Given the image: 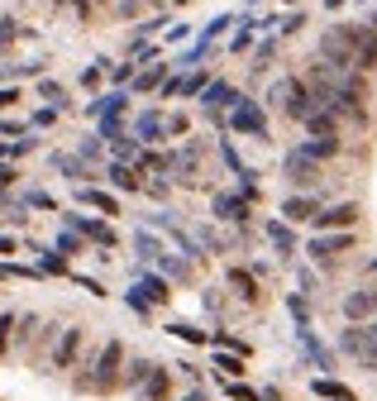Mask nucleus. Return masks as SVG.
Segmentation results:
<instances>
[{"label": "nucleus", "instance_id": "f257e3e1", "mask_svg": "<svg viewBox=\"0 0 377 401\" xmlns=\"http://www.w3.org/2000/svg\"><path fill=\"white\" fill-rule=\"evenodd\" d=\"M77 368H86L77 377L81 392H115L120 368H125V344H120V339H105V344H100V353H91L86 363H77Z\"/></svg>", "mask_w": 377, "mask_h": 401}, {"label": "nucleus", "instance_id": "f03ea898", "mask_svg": "<svg viewBox=\"0 0 377 401\" xmlns=\"http://www.w3.org/2000/svg\"><path fill=\"white\" fill-rule=\"evenodd\" d=\"M339 353H348L358 368H373L377 373V321L348 325L344 335H339Z\"/></svg>", "mask_w": 377, "mask_h": 401}, {"label": "nucleus", "instance_id": "7ed1b4c3", "mask_svg": "<svg viewBox=\"0 0 377 401\" xmlns=\"http://www.w3.org/2000/svg\"><path fill=\"white\" fill-rule=\"evenodd\" d=\"M267 100H272V105H277L286 120H306V115L315 110V100H311V91H306V81H301V77H282V81H272Z\"/></svg>", "mask_w": 377, "mask_h": 401}, {"label": "nucleus", "instance_id": "20e7f679", "mask_svg": "<svg viewBox=\"0 0 377 401\" xmlns=\"http://www.w3.org/2000/svg\"><path fill=\"white\" fill-rule=\"evenodd\" d=\"M229 129H239V134H249V139H267V115L258 110V100L239 96L234 105H229Z\"/></svg>", "mask_w": 377, "mask_h": 401}, {"label": "nucleus", "instance_id": "39448f33", "mask_svg": "<svg viewBox=\"0 0 377 401\" xmlns=\"http://www.w3.org/2000/svg\"><path fill=\"white\" fill-rule=\"evenodd\" d=\"M282 172H286V182H291V187H315V182H320V162L306 158L301 148H291V153L282 158Z\"/></svg>", "mask_w": 377, "mask_h": 401}, {"label": "nucleus", "instance_id": "423d86ee", "mask_svg": "<svg viewBox=\"0 0 377 401\" xmlns=\"http://www.w3.org/2000/svg\"><path fill=\"white\" fill-rule=\"evenodd\" d=\"M344 321L348 325H363V321H377V287H358L344 296Z\"/></svg>", "mask_w": 377, "mask_h": 401}, {"label": "nucleus", "instance_id": "0eeeda50", "mask_svg": "<svg viewBox=\"0 0 377 401\" xmlns=\"http://www.w3.org/2000/svg\"><path fill=\"white\" fill-rule=\"evenodd\" d=\"M81 325H72V330H63L58 335V344H53V368L67 373V368H77V353H81Z\"/></svg>", "mask_w": 377, "mask_h": 401}, {"label": "nucleus", "instance_id": "6e6552de", "mask_svg": "<svg viewBox=\"0 0 377 401\" xmlns=\"http://www.w3.org/2000/svg\"><path fill=\"white\" fill-rule=\"evenodd\" d=\"M353 67H358V72L377 67V33L368 29V24H353Z\"/></svg>", "mask_w": 377, "mask_h": 401}, {"label": "nucleus", "instance_id": "1a4fd4ad", "mask_svg": "<svg viewBox=\"0 0 377 401\" xmlns=\"http://www.w3.org/2000/svg\"><path fill=\"white\" fill-rule=\"evenodd\" d=\"M358 220V206L353 201H339V206H330V210H315V229L325 234V229H348Z\"/></svg>", "mask_w": 377, "mask_h": 401}, {"label": "nucleus", "instance_id": "9d476101", "mask_svg": "<svg viewBox=\"0 0 377 401\" xmlns=\"http://www.w3.org/2000/svg\"><path fill=\"white\" fill-rule=\"evenodd\" d=\"M348 249H353V234L339 229V234H315L306 254H311V258H334V254H348Z\"/></svg>", "mask_w": 377, "mask_h": 401}, {"label": "nucleus", "instance_id": "9b49d317", "mask_svg": "<svg viewBox=\"0 0 377 401\" xmlns=\"http://www.w3.org/2000/svg\"><path fill=\"white\" fill-rule=\"evenodd\" d=\"M162 134H167V115L162 110H143L139 120H134V139H139V144H157Z\"/></svg>", "mask_w": 377, "mask_h": 401}, {"label": "nucleus", "instance_id": "f8f14e48", "mask_svg": "<svg viewBox=\"0 0 377 401\" xmlns=\"http://www.w3.org/2000/svg\"><path fill=\"white\" fill-rule=\"evenodd\" d=\"M210 210H215L220 220H229V225H244V220H249V201H244V196H229V192L215 196V201H210Z\"/></svg>", "mask_w": 377, "mask_h": 401}, {"label": "nucleus", "instance_id": "ddd939ff", "mask_svg": "<svg viewBox=\"0 0 377 401\" xmlns=\"http://www.w3.org/2000/svg\"><path fill=\"white\" fill-rule=\"evenodd\" d=\"M167 392H172V373L162 368V363H153V373H148L143 387H139V397L143 401H167Z\"/></svg>", "mask_w": 377, "mask_h": 401}, {"label": "nucleus", "instance_id": "4468645a", "mask_svg": "<svg viewBox=\"0 0 377 401\" xmlns=\"http://www.w3.org/2000/svg\"><path fill=\"white\" fill-rule=\"evenodd\" d=\"M234 100H239V91L229 86V81H210V86L201 91V105H205L210 115H220L224 105H234Z\"/></svg>", "mask_w": 377, "mask_h": 401}, {"label": "nucleus", "instance_id": "2eb2a0df", "mask_svg": "<svg viewBox=\"0 0 377 401\" xmlns=\"http://www.w3.org/2000/svg\"><path fill=\"white\" fill-rule=\"evenodd\" d=\"M67 225H72V229H81L86 239L105 244V249H110V244H115V229H110V225H100V220H86V215H67Z\"/></svg>", "mask_w": 377, "mask_h": 401}, {"label": "nucleus", "instance_id": "dca6fc26", "mask_svg": "<svg viewBox=\"0 0 377 401\" xmlns=\"http://www.w3.org/2000/svg\"><path fill=\"white\" fill-rule=\"evenodd\" d=\"M224 282H229V291H234L239 301H258V282H253V273H244V268H229V273H224Z\"/></svg>", "mask_w": 377, "mask_h": 401}, {"label": "nucleus", "instance_id": "f3484780", "mask_svg": "<svg viewBox=\"0 0 377 401\" xmlns=\"http://www.w3.org/2000/svg\"><path fill=\"white\" fill-rule=\"evenodd\" d=\"M315 210H320V201H315V196H286V201H282V215H286V220H315Z\"/></svg>", "mask_w": 377, "mask_h": 401}, {"label": "nucleus", "instance_id": "a211bd4d", "mask_svg": "<svg viewBox=\"0 0 377 401\" xmlns=\"http://www.w3.org/2000/svg\"><path fill=\"white\" fill-rule=\"evenodd\" d=\"M77 201H81V206H95L100 215H120V201L105 196V192H95V187H77Z\"/></svg>", "mask_w": 377, "mask_h": 401}, {"label": "nucleus", "instance_id": "6ab92c4d", "mask_svg": "<svg viewBox=\"0 0 377 401\" xmlns=\"http://www.w3.org/2000/svg\"><path fill=\"white\" fill-rule=\"evenodd\" d=\"M125 91H110V96H100V100H91V105H86V115H91V120H105V115H120L125 110Z\"/></svg>", "mask_w": 377, "mask_h": 401}, {"label": "nucleus", "instance_id": "aec40b11", "mask_svg": "<svg viewBox=\"0 0 377 401\" xmlns=\"http://www.w3.org/2000/svg\"><path fill=\"white\" fill-rule=\"evenodd\" d=\"M315 397H325V401H358L353 397V387H344V382H334V377H315Z\"/></svg>", "mask_w": 377, "mask_h": 401}, {"label": "nucleus", "instance_id": "412c9836", "mask_svg": "<svg viewBox=\"0 0 377 401\" xmlns=\"http://www.w3.org/2000/svg\"><path fill=\"white\" fill-rule=\"evenodd\" d=\"M110 182L120 187V192H139V187H143L139 167H129V162H110Z\"/></svg>", "mask_w": 377, "mask_h": 401}, {"label": "nucleus", "instance_id": "4be33fe9", "mask_svg": "<svg viewBox=\"0 0 377 401\" xmlns=\"http://www.w3.org/2000/svg\"><path fill=\"white\" fill-rule=\"evenodd\" d=\"M53 167H58V172H67L72 182H81V187H86V177H91V167H86V162H81V158H67V153H53Z\"/></svg>", "mask_w": 377, "mask_h": 401}, {"label": "nucleus", "instance_id": "5701e85b", "mask_svg": "<svg viewBox=\"0 0 377 401\" xmlns=\"http://www.w3.org/2000/svg\"><path fill=\"white\" fill-rule=\"evenodd\" d=\"M267 239H272L277 254H291V249H296V234H291V225H282V220H272V225H267Z\"/></svg>", "mask_w": 377, "mask_h": 401}, {"label": "nucleus", "instance_id": "b1692460", "mask_svg": "<svg viewBox=\"0 0 377 401\" xmlns=\"http://www.w3.org/2000/svg\"><path fill=\"white\" fill-rule=\"evenodd\" d=\"M139 296H143V301H167L172 287H167L162 277H139Z\"/></svg>", "mask_w": 377, "mask_h": 401}, {"label": "nucleus", "instance_id": "393cba45", "mask_svg": "<svg viewBox=\"0 0 377 401\" xmlns=\"http://www.w3.org/2000/svg\"><path fill=\"white\" fill-rule=\"evenodd\" d=\"M134 254H139V258H162L167 249H162V244H157L148 229H134Z\"/></svg>", "mask_w": 377, "mask_h": 401}, {"label": "nucleus", "instance_id": "a878e982", "mask_svg": "<svg viewBox=\"0 0 377 401\" xmlns=\"http://www.w3.org/2000/svg\"><path fill=\"white\" fill-rule=\"evenodd\" d=\"M148 373H153V358H134V363H129V368L120 373V377H125V387H134V392H139Z\"/></svg>", "mask_w": 377, "mask_h": 401}, {"label": "nucleus", "instance_id": "bb28decb", "mask_svg": "<svg viewBox=\"0 0 377 401\" xmlns=\"http://www.w3.org/2000/svg\"><path fill=\"white\" fill-rule=\"evenodd\" d=\"M301 344H306V353H311V358H315V363H320V368H334L330 349H325V344H320V339H315L311 330H301Z\"/></svg>", "mask_w": 377, "mask_h": 401}, {"label": "nucleus", "instance_id": "cd10ccee", "mask_svg": "<svg viewBox=\"0 0 377 401\" xmlns=\"http://www.w3.org/2000/svg\"><path fill=\"white\" fill-rule=\"evenodd\" d=\"M139 139H134V134H120V139H115V162H139Z\"/></svg>", "mask_w": 377, "mask_h": 401}, {"label": "nucleus", "instance_id": "c85d7f7f", "mask_svg": "<svg viewBox=\"0 0 377 401\" xmlns=\"http://www.w3.org/2000/svg\"><path fill=\"white\" fill-rule=\"evenodd\" d=\"M301 153H306V158H334V153H339V139H311V144H301Z\"/></svg>", "mask_w": 377, "mask_h": 401}, {"label": "nucleus", "instance_id": "c756f323", "mask_svg": "<svg viewBox=\"0 0 377 401\" xmlns=\"http://www.w3.org/2000/svg\"><path fill=\"white\" fill-rule=\"evenodd\" d=\"M162 72H167V63H153V67H143L139 77H134V91H153L157 81H162Z\"/></svg>", "mask_w": 377, "mask_h": 401}, {"label": "nucleus", "instance_id": "7c9ffc66", "mask_svg": "<svg viewBox=\"0 0 377 401\" xmlns=\"http://www.w3.org/2000/svg\"><path fill=\"white\" fill-rule=\"evenodd\" d=\"M167 330H172L177 339H187V344H210V335H205V330H196V325H187V321H172Z\"/></svg>", "mask_w": 377, "mask_h": 401}, {"label": "nucleus", "instance_id": "2f4dec72", "mask_svg": "<svg viewBox=\"0 0 377 401\" xmlns=\"http://www.w3.org/2000/svg\"><path fill=\"white\" fill-rule=\"evenodd\" d=\"M15 325H19V316H15V311H5V316H0V358L10 353V339H15Z\"/></svg>", "mask_w": 377, "mask_h": 401}, {"label": "nucleus", "instance_id": "473e14b6", "mask_svg": "<svg viewBox=\"0 0 377 401\" xmlns=\"http://www.w3.org/2000/svg\"><path fill=\"white\" fill-rule=\"evenodd\" d=\"M229 24H234V15H215V19H210V24H205V33H201V43H205V48H210V38H220V33L229 29Z\"/></svg>", "mask_w": 377, "mask_h": 401}, {"label": "nucleus", "instance_id": "72a5a7b5", "mask_svg": "<svg viewBox=\"0 0 377 401\" xmlns=\"http://www.w3.org/2000/svg\"><path fill=\"white\" fill-rule=\"evenodd\" d=\"M38 91H43V100H48V105H53V110H63V105H67V91H63V86H58V81H43Z\"/></svg>", "mask_w": 377, "mask_h": 401}, {"label": "nucleus", "instance_id": "f704fd0d", "mask_svg": "<svg viewBox=\"0 0 377 401\" xmlns=\"http://www.w3.org/2000/svg\"><path fill=\"white\" fill-rule=\"evenodd\" d=\"M215 368H220L224 377H239V373H244V358H234V353H215Z\"/></svg>", "mask_w": 377, "mask_h": 401}, {"label": "nucleus", "instance_id": "c9c22d12", "mask_svg": "<svg viewBox=\"0 0 377 401\" xmlns=\"http://www.w3.org/2000/svg\"><path fill=\"white\" fill-rule=\"evenodd\" d=\"M38 273H53V277H63V273H67V263H63L58 254H48V249H43V254H38Z\"/></svg>", "mask_w": 377, "mask_h": 401}, {"label": "nucleus", "instance_id": "e433bc0d", "mask_svg": "<svg viewBox=\"0 0 377 401\" xmlns=\"http://www.w3.org/2000/svg\"><path fill=\"white\" fill-rule=\"evenodd\" d=\"M157 263H162V273H167V277H191V268L182 263V258H172V254H162Z\"/></svg>", "mask_w": 377, "mask_h": 401}, {"label": "nucleus", "instance_id": "4c0bfd02", "mask_svg": "<svg viewBox=\"0 0 377 401\" xmlns=\"http://www.w3.org/2000/svg\"><path fill=\"white\" fill-rule=\"evenodd\" d=\"M120 134H125V125H120V115H105V120H100V139H120Z\"/></svg>", "mask_w": 377, "mask_h": 401}, {"label": "nucleus", "instance_id": "58836bf2", "mask_svg": "<svg viewBox=\"0 0 377 401\" xmlns=\"http://www.w3.org/2000/svg\"><path fill=\"white\" fill-rule=\"evenodd\" d=\"M286 306H291V316H296V325H301V330H311V316H306V301H301V296H286Z\"/></svg>", "mask_w": 377, "mask_h": 401}, {"label": "nucleus", "instance_id": "ea45409f", "mask_svg": "<svg viewBox=\"0 0 377 401\" xmlns=\"http://www.w3.org/2000/svg\"><path fill=\"white\" fill-rule=\"evenodd\" d=\"M224 392H229V397H234V401H263V397H258V392H253V387H244V382H229V387H224Z\"/></svg>", "mask_w": 377, "mask_h": 401}, {"label": "nucleus", "instance_id": "a19ab883", "mask_svg": "<svg viewBox=\"0 0 377 401\" xmlns=\"http://www.w3.org/2000/svg\"><path fill=\"white\" fill-rule=\"evenodd\" d=\"M125 306L134 311V316H148V301L139 296V287H134V291H125Z\"/></svg>", "mask_w": 377, "mask_h": 401}, {"label": "nucleus", "instance_id": "79ce46f5", "mask_svg": "<svg viewBox=\"0 0 377 401\" xmlns=\"http://www.w3.org/2000/svg\"><path fill=\"white\" fill-rule=\"evenodd\" d=\"M77 153H81V162H95V158H100V144H95V139H81Z\"/></svg>", "mask_w": 377, "mask_h": 401}, {"label": "nucleus", "instance_id": "37998d69", "mask_svg": "<svg viewBox=\"0 0 377 401\" xmlns=\"http://www.w3.org/2000/svg\"><path fill=\"white\" fill-rule=\"evenodd\" d=\"M249 43H253V19H249V29H239V33H234V43H229V48H234V53H244Z\"/></svg>", "mask_w": 377, "mask_h": 401}, {"label": "nucleus", "instance_id": "c03bdc74", "mask_svg": "<svg viewBox=\"0 0 377 401\" xmlns=\"http://www.w3.org/2000/svg\"><path fill=\"white\" fill-rule=\"evenodd\" d=\"M58 249H63V254H77V249H81V234H58Z\"/></svg>", "mask_w": 377, "mask_h": 401}, {"label": "nucleus", "instance_id": "a18cd8bd", "mask_svg": "<svg viewBox=\"0 0 377 401\" xmlns=\"http://www.w3.org/2000/svg\"><path fill=\"white\" fill-rule=\"evenodd\" d=\"M167 134H187V115H167Z\"/></svg>", "mask_w": 377, "mask_h": 401}, {"label": "nucleus", "instance_id": "49530a36", "mask_svg": "<svg viewBox=\"0 0 377 401\" xmlns=\"http://www.w3.org/2000/svg\"><path fill=\"white\" fill-rule=\"evenodd\" d=\"M29 206H43V210H53V196H48V192H29Z\"/></svg>", "mask_w": 377, "mask_h": 401}, {"label": "nucleus", "instance_id": "de8ad7c7", "mask_svg": "<svg viewBox=\"0 0 377 401\" xmlns=\"http://www.w3.org/2000/svg\"><path fill=\"white\" fill-rule=\"evenodd\" d=\"M53 120H58V110H53V105H43V110L33 115V125H53Z\"/></svg>", "mask_w": 377, "mask_h": 401}, {"label": "nucleus", "instance_id": "09e8293b", "mask_svg": "<svg viewBox=\"0 0 377 401\" xmlns=\"http://www.w3.org/2000/svg\"><path fill=\"white\" fill-rule=\"evenodd\" d=\"M115 81L125 86V81H134V63H125V67H115Z\"/></svg>", "mask_w": 377, "mask_h": 401}, {"label": "nucleus", "instance_id": "8fccbe9b", "mask_svg": "<svg viewBox=\"0 0 377 401\" xmlns=\"http://www.w3.org/2000/svg\"><path fill=\"white\" fill-rule=\"evenodd\" d=\"M15 38V19H0V43H10Z\"/></svg>", "mask_w": 377, "mask_h": 401}, {"label": "nucleus", "instance_id": "3c124183", "mask_svg": "<svg viewBox=\"0 0 377 401\" xmlns=\"http://www.w3.org/2000/svg\"><path fill=\"white\" fill-rule=\"evenodd\" d=\"M182 401H210V397H205V387H191V392H187Z\"/></svg>", "mask_w": 377, "mask_h": 401}, {"label": "nucleus", "instance_id": "603ef678", "mask_svg": "<svg viewBox=\"0 0 377 401\" xmlns=\"http://www.w3.org/2000/svg\"><path fill=\"white\" fill-rule=\"evenodd\" d=\"M19 100V91H0V110H5V105H15Z\"/></svg>", "mask_w": 377, "mask_h": 401}, {"label": "nucleus", "instance_id": "864d4df0", "mask_svg": "<svg viewBox=\"0 0 377 401\" xmlns=\"http://www.w3.org/2000/svg\"><path fill=\"white\" fill-rule=\"evenodd\" d=\"M0 254H15V239H5V234H0Z\"/></svg>", "mask_w": 377, "mask_h": 401}, {"label": "nucleus", "instance_id": "5fc2aeb1", "mask_svg": "<svg viewBox=\"0 0 377 401\" xmlns=\"http://www.w3.org/2000/svg\"><path fill=\"white\" fill-rule=\"evenodd\" d=\"M10 177H15V172H10V167H5V162H0V187H5V182H10Z\"/></svg>", "mask_w": 377, "mask_h": 401}, {"label": "nucleus", "instance_id": "6e6d98bb", "mask_svg": "<svg viewBox=\"0 0 377 401\" xmlns=\"http://www.w3.org/2000/svg\"><path fill=\"white\" fill-rule=\"evenodd\" d=\"M325 5H330V10H339V5H348V0H325Z\"/></svg>", "mask_w": 377, "mask_h": 401}, {"label": "nucleus", "instance_id": "4d7b16f0", "mask_svg": "<svg viewBox=\"0 0 377 401\" xmlns=\"http://www.w3.org/2000/svg\"><path fill=\"white\" fill-rule=\"evenodd\" d=\"M368 273H373V277H377V258H368Z\"/></svg>", "mask_w": 377, "mask_h": 401}, {"label": "nucleus", "instance_id": "13d9d810", "mask_svg": "<svg viewBox=\"0 0 377 401\" xmlns=\"http://www.w3.org/2000/svg\"><path fill=\"white\" fill-rule=\"evenodd\" d=\"M253 5H258V0H253Z\"/></svg>", "mask_w": 377, "mask_h": 401}]
</instances>
